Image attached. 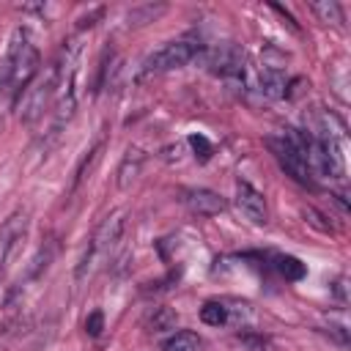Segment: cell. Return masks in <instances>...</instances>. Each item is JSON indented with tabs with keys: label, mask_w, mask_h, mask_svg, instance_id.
<instances>
[{
	"label": "cell",
	"mask_w": 351,
	"mask_h": 351,
	"mask_svg": "<svg viewBox=\"0 0 351 351\" xmlns=\"http://www.w3.org/2000/svg\"><path fill=\"white\" fill-rule=\"evenodd\" d=\"M236 206L239 211L252 222V225H266L269 222V208H266V197L250 184V181H236Z\"/></svg>",
	"instance_id": "ba28073f"
},
{
	"label": "cell",
	"mask_w": 351,
	"mask_h": 351,
	"mask_svg": "<svg viewBox=\"0 0 351 351\" xmlns=\"http://www.w3.org/2000/svg\"><path fill=\"white\" fill-rule=\"evenodd\" d=\"M38 49L33 47L30 36L25 27H16L11 33V41H8V49H5V58L0 63V82L3 88L14 90L16 96L38 77Z\"/></svg>",
	"instance_id": "6da1fadb"
},
{
	"label": "cell",
	"mask_w": 351,
	"mask_h": 351,
	"mask_svg": "<svg viewBox=\"0 0 351 351\" xmlns=\"http://www.w3.org/2000/svg\"><path fill=\"white\" fill-rule=\"evenodd\" d=\"M269 151L274 154L277 165L296 181L310 186L313 184V173L307 165V137L299 129H285L282 137H266Z\"/></svg>",
	"instance_id": "7a4b0ae2"
},
{
	"label": "cell",
	"mask_w": 351,
	"mask_h": 351,
	"mask_svg": "<svg viewBox=\"0 0 351 351\" xmlns=\"http://www.w3.org/2000/svg\"><path fill=\"white\" fill-rule=\"evenodd\" d=\"M101 329H104V315H101V310H93V313L85 318V332H88L90 337H99Z\"/></svg>",
	"instance_id": "ffe728a7"
},
{
	"label": "cell",
	"mask_w": 351,
	"mask_h": 351,
	"mask_svg": "<svg viewBox=\"0 0 351 351\" xmlns=\"http://www.w3.org/2000/svg\"><path fill=\"white\" fill-rule=\"evenodd\" d=\"M200 49H203L200 41H189V38L167 41L143 60V74H156V71H170V69L189 66L192 60H197Z\"/></svg>",
	"instance_id": "3957f363"
},
{
	"label": "cell",
	"mask_w": 351,
	"mask_h": 351,
	"mask_svg": "<svg viewBox=\"0 0 351 351\" xmlns=\"http://www.w3.org/2000/svg\"><path fill=\"white\" fill-rule=\"evenodd\" d=\"M121 233H123V211H115V214H110L107 219H101V225L96 228V233H93V239H90L88 252H85V258H82V263H80V269H77V277H85L88 266H90L96 258H104V255L121 241Z\"/></svg>",
	"instance_id": "8992f818"
},
{
	"label": "cell",
	"mask_w": 351,
	"mask_h": 351,
	"mask_svg": "<svg viewBox=\"0 0 351 351\" xmlns=\"http://www.w3.org/2000/svg\"><path fill=\"white\" fill-rule=\"evenodd\" d=\"M55 88H58V74H38L22 93H19V101H16V112L25 123H33L44 115L49 99L55 96Z\"/></svg>",
	"instance_id": "277c9868"
},
{
	"label": "cell",
	"mask_w": 351,
	"mask_h": 351,
	"mask_svg": "<svg viewBox=\"0 0 351 351\" xmlns=\"http://www.w3.org/2000/svg\"><path fill=\"white\" fill-rule=\"evenodd\" d=\"M258 85H261V93L269 96V99L285 96V74L280 71V66L263 63L261 66V74H258Z\"/></svg>",
	"instance_id": "8fae6325"
},
{
	"label": "cell",
	"mask_w": 351,
	"mask_h": 351,
	"mask_svg": "<svg viewBox=\"0 0 351 351\" xmlns=\"http://www.w3.org/2000/svg\"><path fill=\"white\" fill-rule=\"evenodd\" d=\"M230 318V307H225V302H206L200 307V321L208 326H222Z\"/></svg>",
	"instance_id": "9a60e30c"
},
{
	"label": "cell",
	"mask_w": 351,
	"mask_h": 351,
	"mask_svg": "<svg viewBox=\"0 0 351 351\" xmlns=\"http://www.w3.org/2000/svg\"><path fill=\"white\" fill-rule=\"evenodd\" d=\"M189 145H192V151H195V156H200V162H206L208 156H211V143L203 137V134H192L189 137Z\"/></svg>",
	"instance_id": "d6986e66"
},
{
	"label": "cell",
	"mask_w": 351,
	"mask_h": 351,
	"mask_svg": "<svg viewBox=\"0 0 351 351\" xmlns=\"http://www.w3.org/2000/svg\"><path fill=\"white\" fill-rule=\"evenodd\" d=\"M143 162H145V154L140 148H126V154H123V159L118 165V178H115L118 189H129L132 186V181L143 170Z\"/></svg>",
	"instance_id": "30bf717a"
},
{
	"label": "cell",
	"mask_w": 351,
	"mask_h": 351,
	"mask_svg": "<svg viewBox=\"0 0 351 351\" xmlns=\"http://www.w3.org/2000/svg\"><path fill=\"white\" fill-rule=\"evenodd\" d=\"M165 8L167 5H154V3H145V5H134V8H129V14H126V25L129 27H140V25H145V22H154L159 14H165Z\"/></svg>",
	"instance_id": "4fadbf2b"
},
{
	"label": "cell",
	"mask_w": 351,
	"mask_h": 351,
	"mask_svg": "<svg viewBox=\"0 0 351 351\" xmlns=\"http://www.w3.org/2000/svg\"><path fill=\"white\" fill-rule=\"evenodd\" d=\"M197 60H200L208 71H214V74H219V77H225V80H239V77H244V52H241L236 44H230V41L214 44V47H203L200 55H197Z\"/></svg>",
	"instance_id": "5b68a950"
},
{
	"label": "cell",
	"mask_w": 351,
	"mask_h": 351,
	"mask_svg": "<svg viewBox=\"0 0 351 351\" xmlns=\"http://www.w3.org/2000/svg\"><path fill=\"white\" fill-rule=\"evenodd\" d=\"M27 236V211H14L0 228V274L19 255Z\"/></svg>",
	"instance_id": "52a82bcc"
},
{
	"label": "cell",
	"mask_w": 351,
	"mask_h": 351,
	"mask_svg": "<svg viewBox=\"0 0 351 351\" xmlns=\"http://www.w3.org/2000/svg\"><path fill=\"white\" fill-rule=\"evenodd\" d=\"M310 11L324 22V25H343V8L335 0H321V3H310Z\"/></svg>",
	"instance_id": "5bb4252c"
},
{
	"label": "cell",
	"mask_w": 351,
	"mask_h": 351,
	"mask_svg": "<svg viewBox=\"0 0 351 351\" xmlns=\"http://www.w3.org/2000/svg\"><path fill=\"white\" fill-rule=\"evenodd\" d=\"M277 271L285 277V280H302L304 277V263L293 255H280L277 258Z\"/></svg>",
	"instance_id": "ac0fdd59"
},
{
	"label": "cell",
	"mask_w": 351,
	"mask_h": 351,
	"mask_svg": "<svg viewBox=\"0 0 351 351\" xmlns=\"http://www.w3.org/2000/svg\"><path fill=\"white\" fill-rule=\"evenodd\" d=\"M165 351H200V337L189 329H181L165 343Z\"/></svg>",
	"instance_id": "e0dca14e"
},
{
	"label": "cell",
	"mask_w": 351,
	"mask_h": 351,
	"mask_svg": "<svg viewBox=\"0 0 351 351\" xmlns=\"http://www.w3.org/2000/svg\"><path fill=\"white\" fill-rule=\"evenodd\" d=\"M176 324H178V315H176V310H170V307H156L154 315L148 318V329H151L154 335L170 332V329H176Z\"/></svg>",
	"instance_id": "2e32d148"
},
{
	"label": "cell",
	"mask_w": 351,
	"mask_h": 351,
	"mask_svg": "<svg viewBox=\"0 0 351 351\" xmlns=\"http://www.w3.org/2000/svg\"><path fill=\"white\" fill-rule=\"evenodd\" d=\"M181 203L197 214V217H217L225 211V197L217 195L214 189H203V186H189V189H181Z\"/></svg>",
	"instance_id": "9c48e42d"
},
{
	"label": "cell",
	"mask_w": 351,
	"mask_h": 351,
	"mask_svg": "<svg viewBox=\"0 0 351 351\" xmlns=\"http://www.w3.org/2000/svg\"><path fill=\"white\" fill-rule=\"evenodd\" d=\"M55 239H47L41 247H38V252H36V258L30 261V269H27V277L30 280H36V277H41L44 271H47V266L52 263V258H55Z\"/></svg>",
	"instance_id": "7c38bea8"
}]
</instances>
